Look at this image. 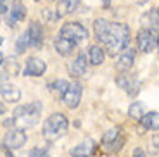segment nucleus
Returning a JSON list of instances; mask_svg holds the SVG:
<instances>
[{"instance_id": "nucleus-13", "label": "nucleus", "mask_w": 159, "mask_h": 157, "mask_svg": "<svg viewBox=\"0 0 159 157\" xmlns=\"http://www.w3.org/2000/svg\"><path fill=\"white\" fill-rule=\"evenodd\" d=\"M24 17H26V7H24V5H21L19 2L12 4V7L9 9V12H7L9 24L12 26L14 23H21V21H24Z\"/></svg>"}, {"instance_id": "nucleus-15", "label": "nucleus", "mask_w": 159, "mask_h": 157, "mask_svg": "<svg viewBox=\"0 0 159 157\" xmlns=\"http://www.w3.org/2000/svg\"><path fill=\"white\" fill-rule=\"evenodd\" d=\"M0 93H2L5 102H11V104L19 102V98H21V90H17L12 85H7V83H2L0 85Z\"/></svg>"}, {"instance_id": "nucleus-17", "label": "nucleus", "mask_w": 159, "mask_h": 157, "mask_svg": "<svg viewBox=\"0 0 159 157\" xmlns=\"http://www.w3.org/2000/svg\"><path fill=\"white\" fill-rule=\"evenodd\" d=\"M142 26L147 29L159 31V11H147L142 16Z\"/></svg>"}, {"instance_id": "nucleus-1", "label": "nucleus", "mask_w": 159, "mask_h": 157, "mask_svg": "<svg viewBox=\"0 0 159 157\" xmlns=\"http://www.w3.org/2000/svg\"><path fill=\"white\" fill-rule=\"evenodd\" d=\"M93 31L97 40L107 48V54L111 57L118 55L123 48L128 47L130 28L123 23H109L106 19H97L93 23Z\"/></svg>"}, {"instance_id": "nucleus-16", "label": "nucleus", "mask_w": 159, "mask_h": 157, "mask_svg": "<svg viewBox=\"0 0 159 157\" xmlns=\"http://www.w3.org/2000/svg\"><path fill=\"white\" fill-rule=\"evenodd\" d=\"M95 150V145L92 140H85L83 143L76 145L75 149L71 150V157H90Z\"/></svg>"}, {"instance_id": "nucleus-29", "label": "nucleus", "mask_w": 159, "mask_h": 157, "mask_svg": "<svg viewBox=\"0 0 159 157\" xmlns=\"http://www.w3.org/2000/svg\"><path fill=\"white\" fill-rule=\"evenodd\" d=\"M109 2H111V0H102V4H104V5H109Z\"/></svg>"}, {"instance_id": "nucleus-14", "label": "nucleus", "mask_w": 159, "mask_h": 157, "mask_svg": "<svg viewBox=\"0 0 159 157\" xmlns=\"http://www.w3.org/2000/svg\"><path fill=\"white\" fill-rule=\"evenodd\" d=\"M80 0H57V7H56V14L57 17H64L68 14H73L78 7Z\"/></svg>"}, {"instance_id": "nucleus-6", "label": "nucleus", "mask_w": 159, "mask_h": 157, "mask_svg": "<svg viewBox=\"0 0 159 157\" xmlns=\"http://www.w3.org/2000/svg\"><path fill=\"white\" fill-rule=\"evenodd\" d=\"M116 83H118L119 88L126 90V93L130 97H135L140 92V81L137 79V76L128 74V71H121L118 74V78H116Z\"/></svg>"}, {"instance_id": "nucleus-7", "label": "nucleus", "mask_w": 159, "mask_h": 157, "mask_svg": "<svg viewBox=\"0 0 159 157\" xmlns=\"http://www.w3.org/2000/svg\"><path fill=\"white\" fill-rule=\"evenodd\" d=\"M81 93H83L81 85L80 83H71L62 93V104L68 109H76L80 105V100H81Z\"/></svg>"}, {"instance_id": "nucleus-31", "label": "nucleus", "mask_w": 159, "mask_h": 157, "mask_svg": "<svg viewBox=\"0 0 159 157\" xmlns=\"http://www.w3.org/2000/svg\"><path fill=\"white\" fill-rule=\"evenodd\" d=\"M2 42H4V38H0V45H2Z\"/></svg>"}, {"instance_id": "nucleus-21", "label": "nucleus", "mask_w": 159, "mask_h": 157, "mask_svg": "<svg viewBox=\"0 0 159 157\" xmlns=\"http://www.w3.org/2000/svg\"><path fill=\"white\" fill-rule=\"evenodd\" d=\"M104 57H106V54H104V50L99 45H92V47L88 48V62L90 64L100 66V64L104 62Z\"/></svg>"}, {"instance_id": "nucleus-23", "label": "nucleus", "mask_w": 159, "mask_h": 157, "mask_svg": "<svg viewBox=\"0 0 159 157\" xmlns=\"http://www.w3.org/2000/svg\"><path fill=\"white\" fill-rule=\"evenodd\" d=\"M28 47H31V42H30V35H28V31H26V33H23V35L17 38V43H16L17 54H23Z\"/></svg>"}, {"instance_id": "nucleus-9", "label": "nucleus", "mask_w": 159, "mask_h": 157, "mask_svg": "<svg viewBox=\"0 0 159 157\" xmlns=\"http://www.w3.org/2000/svg\"><path fill=\"white\" fill-rule=\"evenodd\" d=\"M123 137L119 135V130L118 128H111L104 133V138H102V143H104V149L109 150V152H118L121 149V143H123Z\"/></svg>"}, {"instance_id": "nucleus-4", "label": "nucleus", "mask_w": 159, "mask_h": 157, "mask_svg": "<svg viewBox=\"0 0 159 157\" xmlns=\"http://www.w3.org/2000/svg\"><path fill=\"white\" fill-rule=\"evenodd\" d=\"M137 43H139V50L143 54L156 50V48H159V31L143 28L137 35Z\"/></svg>"}, {"instance_id": "nucleus-25", "label": "nucleus", "mask_w": 159, "mask_h": 157, "mask_svg": "<svg viewBox=\"0 0 159 157\" xmlns=\"http://www.w3.org/2000/svg\"><path fill=\"white\" fill-rule=\"evenodd\" d=\"M149 152L151 154H159V135H156V137L151 138V141H149Z\"/></svg>"}, {"instance_id": "nucleus-28", "label": "nucleus", "mask_w": 159, "mask_h": 157, "mask_svg": "<svg viewBox=\"0 0 159 157\" xmlns=\"http://www.w3.org/2000/svg\"><path fill=\"white\" fill-rule=\"evenodd\" d=\"M4 112H5V105H4V104H0V116H2Z\"/></svg>"}, {"instance_id": "nucleus-26", "label": "nucleus", "mask_w": 159, "mask_h": 157, "mask_svg": "<svg viewBox=\"0 0 159 157\" xmlns=\"http://www.w3.org/2000/svg\"><path fill=\"white\" fill-rule=\"evenodd\" d=\"M28 157H48V155H47V152H43L42 149H35V150L30 152Z\"/></svg>"}, {"instance_id": "nucleus-24", "label": "nucleus", "mask_w": 159, "mask_h": 157, "mask_svg": "<svg viewBox=\"0 0 159 157\" xmlns=\"http://www.w3.org/2000/svg\"><path fill=\"white\" fill-rule=\"evenodd\" d=\"M68 87H69V83L66 81V79H56V81L50 85V90H52V93H61V97H62V93L66 92Z\"/></svg>"}, {"instance_id": "nucleus-20", "label": "nucleus", "mask_w": 159, "mask_h": 157, "mask_svg": "<svg viewBox=\"0 0 159 157\" xmlns=\"http://www.w3.org/2000/svg\"><path fill=\"white\" fill-rule=\"evenodd\" d=\"M140 123L143 124V128H147V130H159V112L152 110V112H147L143 114V118L140 119Z\"/></svg>"}, {"instance_id": "nucleus-5", "label": "nucleus", "mask_w": 159, "mask_h": 157, "mask_svg": "<svg viewBox=\"0 0 159 157\" xmlns=\"http://www.w3.org/2000/svg\"><path fill=\"white\" fill-rule=\"evenodd\" d=\"M61 35H62L64 38L75 42V43L83 42V40L88 38L87 28H85L83 24H80V23H66L62 28H61Z\"/></svg>"}, {"instance_id": "nucleus-33", "label": "nucleus", "mask_w": 159, "mask_h": 157, "mask_svg": "<svg viewBox=\"0 0 159 157\" xmlns=\"http://www.w3.org/2000/svg\"><path fill=\"white\" fill-rule=\"evenodd\" d=\"M52 2H54V0H52Z\"/></svg>"}, {"instance_id": "nucleus-12", "label": "nucleus", "mask_w": 159, "mask_h": 157, "mask_svg": "<svg viewBox=\"0 0 159 157\" xmlns=\"http://www.w3.org/2000/svg\"><path fill=\"white\" fill-rule=\"evenodd\" d=\"M28 35H30V42H31V47L40 48L43 45V29H42V24L38 21H33L28 28Z\"/></svg>"}, {"instance_id": "nucleus-8", "label": "nucleus", "mask_w": 159, "mask_h": 157, "mask_svg": "<svg viewBox=\"0 0 159 157\" xmlns=\"http://www.w3.org/2000/svg\"><path fill=\"white\" fill-rule=\"evenodd\" d=\"M26 140H28L26 133L19 128H14V130L7 131V135L4 138V145L7 147V150H17L23 145H26Z\"/></svg>"}, {"instance_id": "nucleus-22", "label": "nucleus", "mask_w": 159, "mask_h": 157, "mask_svg": "<svg viewBox=\"0 0 159 157\" xmlns=\"http://www.w3.org/2000/svg\"><path fill=\"white\" fill-rule=\"evenodd\" d=\"M143 114H145V105L142 102H133L128 109V116L131 119H137V121H140L143 118Z\"/></svg>"}, {"instance_id": "nucleus-10", "label": "nucleus", "mask_w": 159, "mask_h": 157, "mask_svg": "<svg viewBox=\"0 0 159 157\" xmlns=\"http://www.w3.org/2000/svg\"><path fill=\"white\" fill-rule=\"evenodd\" d=\"M119 59H118V62H116V69L121 73V71H130L131 69V66H133V61H135V54H137V50L135 48H131V47H126V48H123V50L119 52Z\"/></svg>"}, {"instance_id": "nucleus-18", "label": "nucleus", "mask_w": 159, "mask_h": 157, "mask_svg": "<svg viewBox=\"0 0 159 157\" xmlns=\"http://www.w3.org/2000/svg\"><path fill=\"white\" fill-rule=\"evenodd\" d=\"M75 42H71V40H68V38H64L62 35L59 36V38H56V42H54V47H56V50L59 52L61 55H69L73 52V48H75Z\"/></svg>"}, {"instance_id": "nucleus-3", "label": "nucleus", "mask_w": 159, "mask_h": 157, "mask_svg": "<svg viewBox=\"0 0 159 157\" xmlns=\"http://www.w3.org/2000/svg\"><path fill=\"white\" fill-rule=\"evenodd\" d=\"M68 118L64 116L62 112H56V114H50L43 123V130H42V135H43L45 141L48 143H54L57 141L61 137L66 135L68 131Z\"/></svg>"}, {"instance_id": "nucleus-11", "label": "nucleus", "mask_w": 159, "mask_h": 157, "mask_svg": "<svg viewBox=\"0 0 159 157\" xmlns=\"http://www.w3.org/2000/svg\"><path fill=\"white\" fill-rule=\"evenodd\" d=\"M47 69V64L38 57H30L24 66V74L26 76H42Z\"/></svg>"}, {"instance_id": "nucleus-27", "label": "nucleus", "mask_w": 159, "mask_h": 157, "mask_svg": "<svg viewBox=\"0 0 159 157\" xmlns=\"http://www.w3.org/2000/svg\"><path fill=\"white\" fill-rule=\"evenodd\" d=\"M133 157H145V152H143V149H135L133 150Z\"/></svg>"}, {"instance_id": "nucleus-30", "label": "nucleus", "mask_w": 159, "mask_h": 157, "mask_svg": "<svg viewBox=\"0 0 159 157\" xmlns=\"http://www.w3.org/2000/svg\"><path fill=\"white\" fill-rule=\"evenodd\" d=\"M5 2H12V4H16V2H19V0H5Z\"/></svg>"}, {"instance_id": "nucleus-19", "label": "nucleus", "mask_w": 159, "mask_h": 157, "mask_svg": "<svg viewBox=\"0 0 159 157\" xmlns=\"http://www.w3.org/2000/svg\"><path fill=\"white\" fill-rule=\"evenodd\" d=\"M68 69H69V73H71L73 76H76V78H78V76H83L85 73H87V61H85V57L80 55L78 59H75L71 64H69Z\"/></svg>"}, {"instance_id": "nucleus-32", "label": "nucleus", "mask_w": 159, "mask_h": 157, "mask_svg": "<svg viewBox=\"0 0 159 157\" xmlns=\"http://www.w3.org/2000/svg\"><path fill=\"white\" fill-rule=\"evenodd\" d=\"M35 2H40V0H35Z\"/></svg>"}, {"instance_id": "nucleus-2", "label": "nucleus", "mask_w": 159, "mask_h": 157, "mask_svg": "<svg viewBox=\"0 0 159 157\" xmlns=\"http://www.w3.org/2000/svg\"><path fill=\"white\" fill-rule=\"evenodd\" d=\"M40 114H42V104L40 102H33V104H28V105H19L14 109L12 124H14V128H19V130L26 131L38 123Z\"/></svg>"}]
</instances>
